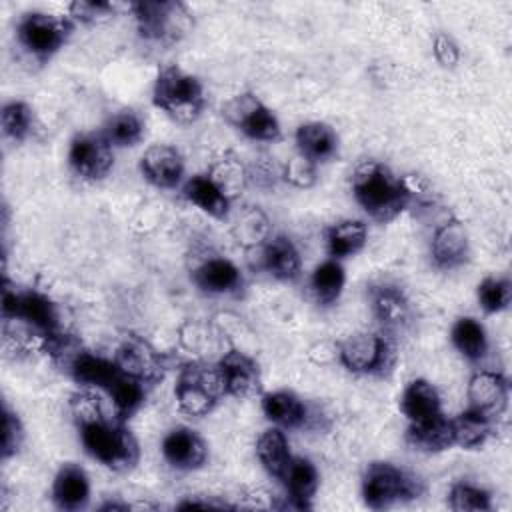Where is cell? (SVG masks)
Returning <instances> with one entry per match:
<instances>
[{"label":"cell","mask_w":512,"mask_h":512,"mask_svg":"<svg viewBox=\"0 0 512 512\" xmlns=\"http://www.w3.org/2000/svg\"><path fill=\"white\" fill-rule=\"evenodd\" d=\"M66 162L70 172L82 182H100L114 168V148L100 130L76 132L68 142Z\"/></svg>","instance_id":"cell-11"},{"label":"cell","mask_w":512,"mask_h":512,"mask_svg":"<svg viewBox=\"0 0 512 512\" xmlns=\"http://www.w3.org/2000/svg\"><path fill=\"white\" fill-rule=\"evenodd\" d=\"M116 14V4L112 2H96V0H76L68 6V16L70 20L78 26H90V24H100Z\"/></svg>","instance_id":"cell-39"},{"label":"cell","mask_w":512,"mask_h":512,"mask_svg":"<svg viewBox=\"0 0 512 512\" xmlns=\"http://www.w3.org/2000/svg\"><path fill=\"white\" fill-rule=\"evenodd\" d=\"M256 458L268 476L280 480L294 458L286 430L270 424L256 440Z\"/></svg>","instance_id":"cell-31"},{"label":"cell","mask_w":512,"mask_h":512,"mask_svg":"<svg viewBox=\"0 0 512 512\" xmlns=\"http://www.w3.org/2000/svg\"><path fill=\"white\" fill-rule=\"evenodd\" d=\"M340 366L354 376L384 378L394 370L398 352L386 332H354L336 344Z\"/></svg>","instance_id":"cell-6"},{"label":"cell","mask_w":512,"mask_h":512,"mask_svg":"<svg viewBox=\"0 0 512 512\" xmlns=\"http://www.w3.org/2000/svg\"><path fill=\"white\" fill-rule=\"evenodd\" d=\"M128 10L144 42L174 44L194 26L188 6L178 0H140L128 4Z\"/></svg>","instance_id":"cell-7"},{"label":"cell","mask_w":512,"mask_h":512,"mask_svg":"<svg viewBox=\"0 0 512 512\" xmlns=\"http://www.w3.org/2000/svg\"><path fill=\"white\" fill-rule=\"evenodd\" d=\"M450 424L454 446L462 450H478L492 438L496 420L466 406L462 412L450 418Z\"/></svg>","instance_id":"cell-32"},{"label":"cell","mask_w":512,"mask_h":512,"mask_svg":"<svg viewBox=\"0 0 512 512\" xmlns=\"http://www.w3.org/2000/svg\"><path fill=\"white\" fill-rule=\"evenodd\" d=\"M468 406L498 420L510 402V382L498 370L478 368L470 374L466 384Z\"/></svg>","instance_id":"cell-20"},{"label":"cell","mask_w":512,"mask_h":512,"mask_svg":"<svg viewBox=\"0 0 512 512\" xmlns=\"http://www.w3.org/2000/svg\"><path fill=\"white\" fill-rule=\"evenodd\" d=\"M150 386L142 380H136L120 370L116 380L110 384V388L104 392L112 404L114 414H118L122 420H130L146 402Z\"/></svg>","instance_id":"cell-34"},{"label":"cell","mask_w":512,"mask_h":512,"mask_svg":"<svg viewBox=\"0 0 512 512\" xmlns=\"http://www.w3.org/2000/svg\"><path fill=\"white\" fill-rule=\"evenodd\" d=\"M152 104L172 122L192 124L204 114L206 88L196 74L178 64H168L154 76Z\"/></svg>","instance_id":"cell-3"},{"label":"cell","mask_w":512,"mask_h":512,"mask_svg":"<svg viewBox=\"0 0 512 512\" xmlns=\"http://www.w3.org/2000/svg\"><path fill=\"white\" fill-rule=\"evenodd\" d=\"M404 440L410 448L424 454H438L454 446L450 418L442 412L422 422H408Z\"/></svg>","instance_id":"cell-27"},{"label":"cell","mask_w":512,"mask_h":512,"mask_svg":"<svg viewBox=\"0 0 512 512\" xmlns=\"http://www.w3.org/2000/svg\"><path fill=\"white\" fill-rule=\"evenodd\" d=\"M70 414L84 452L112 472H130L138 466L140 444L126 420L108 414L96 390L80 388L70 396Z\"/></svg>","instance_id":"cell-1"},{"label":"cell","mask_w":512,"mask_h":512,"mask_svg":"<svg viewBox=\"0 0 512 512\" xmlns=\"http://www.w3.org/2000/svg\"><path fill=\"white\" fill-rule=\"evenodd\" d=\"M370 312L380 324L382 332L394 334L412 322V302L402 286L394 282H378L368 290Z\"/></svg>","instance_id":"cell-19"},{"label":"cell","mask_w":512,"mask_h":512,"mask_svg":"<svg viewBox=\"0 0 512 512\" xmlns=\"http://www.w3.org/2000/svg\"><path fill=\"white\" fill-rule=\"evenodd\" d=\"M140 176L158 190H180L186 176V160L176 146L152 144L138 160Z\"/></svg>","instance_id":"cell-15"},{"label":"cell","mask_w":512,"mask_h":512,"mask_svg":"<svg viewBox=\"0 0 512 512\" xmlns=\"http://www.w3.org/2000/svg\"><path fill=\"white\" fill-rule=\"evenodd\" d=\"M398 408L408 422H422L442 414V396L430 380L414 378L404 386Z\"/></svg>","instance_id":"cell-28"},{"label":"cell","mask_w":512,"mask_h":512,"mask_svg":"<svg viewBox=\"0 0 512 512\" xmlns=\"http://www.w3.org/2000/svg\"><path fill=\"white\" fill-rule=\"evenodd\" d=\"M222 392L228 398L248 400L262 394V370L254 356L240 348H230L216 362Z\"/></svg>","instance_id":"cell-13"},{"label":"cell","mask_w":512,"mask_h":512,"mask_svg":"<svg viewBox=\"0 0 512 512\" xmlns=\"http://www.w3.org/2000/svg\"><path fill=\"white\" fill-rule=\"evenodd\" d=\"M476 302L486 314H502L512 304V280L508 276H484L476 286Z\"/></svg>","instance_id":"cell-37"},{"label":"cell","mask_w":512,"mask_h":512,"mask_svg":"<svg viewBox=\"0 0 512 512\" xmlns=\"http://www.w3.org/2000/svg\"><path fill=\"white\" fill-rule=\"evenodd\" d=\"M112 358L124 374L142 380L150 388L158 384L168 370L166 356L136 334H126L116 346Z\"/></svg>","instance_id":"cell-12"},{"label":"cell","mask_w":512,"mask_h":512,"mask_svg":"<svg viewBox=\"0 0 512 512\" xmlns=\"http://www.w3.org/2000/svg\"><path fill=\"white\" fill-rule=\"evenodd\" d=\"M102 136L116 148H134L146 136V120L140 112L132 108H122L112 112L100 126Z\"/></svg>","instance_id":"cell-33"},{"label":"cell","mask_w":512,"mask_h":512,"mask_svg":"<svg viewBox=\"0 0 512 512\" xmlns=\"http://www.w3.org/2000/svg\"><path fill=\"white\" fill-rule=\"evenodd\" d=\"M74 28L76 24L70 16H58L46 10H28L20 14L14 38L30 60L48 64L70 42Z\"/></svg>","instance_id":"cell-5"},{"label":"cell","mask_w":512,"mask_h":512,"mask_svg":"<svg viewBox=\"0 0 512 512\" xmlns=\"http://www.w3.org/2000/svg\"><path fill=\"white\" fill-rule=\"evenodd\" d=\"M450 344L470 364L482 362L490 350L488 332L474 316H460L454 320L450 328Z\"/></svg>","instance_id":"cell-30"},{"label":"cell","mask_w":512,"mask_h":512,"mask_svg":"<svg viewBox=\"0 0 512 512\" xmlns=\"http://www.w3.org/2000/svg\"><path fill=\"white\" fill-rule=\"evenodd\" d=\"M180 196L214 220H226L232 212V192L214 172H196L180 186Z\"/></svg>","instance_id":"cell-18"},{"label":"cell","mask_w":512,"mask_h":512,"mask_svg":"<svg viewBox=\"0 0 512 512\" xmlns=\"http://www.w3.org/2000/svg\"><path fill=\"white\" fill-rule=\"evenodd\" d=\"M350 190L364 214L378 224L394 222L414 196L408 180L380 160L360 162L352 172Z\"/></svg>","instance_id":"cell-2"},{"label":"cell","mask_w":512,"mask_h":512,"mask_svg":"<svg viewBox=\"0 0 512 512\" xmlns=\"http://www.w3.org/2000/svg\"><path fill=\"white\" fill-rule=\"evenodd\" d=\"M134 508L130 502H122V500H106L98 506L100 512H112V510H118V512H124V510H130Z\"/></svg>","instance_id":"cell-43"},{"label":"cell","mask_w":512,"mask_h":512,"mask_svg":"<svg viewBox=\"0 0 512 512\" xmlns=\"http://www.w3.org/2000/svg\"><path fill=\"white\" fill-rule=\"evenodd\" d=\"M260 408L264 418L282 430H304L312 426V408L302 396L292 390L278 388L260 394Z\"/></svg>","instance_id":"cell-21"},{"label":"cell","mask_w":512,"mask_h":512,"mask_svg":"<svg viewBox=\"0 0 512 512\" xmlns=\"http://www.w3.org/2000/svg\"><path fill=\"white\" fill-rule=\"evenodd\" d=\"M328 258L346 260L364 250L368 244V224L358 218H342L324 230Z\"/></svg>","instance_id":"cell-26"},{"label":"cell","mask_w":512,"mask_h":512,"mask_svg":"<svg viewBox=\"0 0 512 512\" xmlns=\"http://www.w3.org/2000/svg\"><path fill=\"white\" fill-rule=\"evenodd\" d=\"M222 118L236 132L254 142H276L282 138V124L276 112L254 92H238L222 104Z\"/></svg>","instance_id":"cell-10"},{"label":"cell","mask_w":512,"mask_h":512,"mask_svg":"<svg viewBox=\"0 0 512 512\" xmlns=\"http://www.w3.org/2000/svg\"><path fill=\"white\" fill-rule=\"evenodd\" d=\"M90 496L92 484L84 466L78 462L60 464L50 486L52 504L64 512H78L88 506Z\"/></svg>","instance_id":"cell-23"},{"label":"cell","mask_w":512,"mask_h":512,"mask_svg":"<svg viewBox=\"0 0 512 512\" xmlns=\"http://www.w3.org/2000/svg\"><path fill=\"white\" fill-rule=\"evenodd\" d=\"M0 128L2 136L14 144H22L32 138L36 130V112L30 102L12 98L0 108Z\"/></svg>","instance_id":"cell-35"},{"label":"cell","mask_w":512,"mask_h":512,"mask_svg":"<svg viewBox=\"0 0 512 512\" xmlns=\"http://www.w3.org/2000/svg\"><path fill=\"white\" fill-rule=\"evenodd\" d=\"M446 504L454 512H492L494 510L492 492L468 480H458L450 486Z\"/></svg>","instance_id":"cell-36"},{"label":"cell","mask_w":512,"mask_h":512,"mask_svg":"<svg viewBox=\"0 0 512 512\" xmlns=\"http://www.w3.org/2000/svg\"><path fill=\"white\" fill-rule=\"evenodd\" d=\"M160 452L164 462L178 472L202 470L210 458L208 442L190 426L170 428L160 442Z\"/></svg>","instance_id":"cell-16"},{"label":"cell","mask_w":512,"mask_h":512,"mask_svg":"<svg viewBox=\"0 0 512 512\" xmlns=\"http://www.w3.org/2000/svg\"><path fill=\"white\" fill-rule=\"evenodd\" d=\"M424 482L414 472L388 460L366 464L360 478V496L370 510H388L424 496Z\"/></svg>","instance_id":"cell-4"},{"label":"cell","mask_w":512,"mask_h":512,"mask_svg":"<svg viewBox=\"0 0 512 512\" xmlns=\"http://www.w3.org/2000/svg\"><path fill=\"white\" fill-rule=\"evenodd\" d=\"M294 144L296 154L306 158L308 162L320 166L332 162L340 152V138L338 132L322 120L302 122L294 130Z\"/></svg>","instance_id":"cell-24"},{"label":"cell","mask_w":512,"mask_h":512,"mask_svg":"<svg viewBox=\"0 0 512 512\" xmlns=\"http://www.w3.org/2000/svg\"><path fill=\"white\" fill-rule=\"evenodd\" d=\"M2 320L4 322H24L26 326L34 328L40 338L54 334L58 330H62L60 324V310L56 306V302L36 290V288H20L14 282H10V278L4 274V282H2Z\"/></svg>","instance_id":"cell-9"},{"label":"cell","mask_w":512,"mask_h":512,"mask_svg":"<svg viewBox=\"0 0 512 512\" xmlns=\"http://www.w3.org/2000/svg\"><path fill=\"white\" fill-rule=\"evenodd\" d=\"M26 440V428L22 424V418L14 408H10L8 402L2 404V460L8 462L10 458L18 456Z\"/></svg>","instance_id":"cell-38"},{"label":"cell","mask_w":512,"mask_h":512,"mask_svg":"<svg viewBox=\"0 0 512 512\" xmlns=\"http://www.w3.org/2000/svg\"><path fill=\"white\" fill-rule=\"evenodd\" d=\"M280 482L284 484L288 506L296 510H308L312 508L320 488V470L308 456L294 454Z\"/></svg>","instance_id":"cell-25"},{"label":"cell","mask_w":512,"mask_h":512,"mask_svg":"<svg viewBox=\"0 0 512 512\" xmlns=\"http://www.w3.org/2000/svg\"><path fill=\"white\" fill-rule=\"evenodd\" d=\"M190 282L206 296H240L246 290L242 268L220 254L204 256L190 270Z\"/></svg>","instance_id":"cell-14"},{"label":"cell","mask_w":512,"mask_h":512,"mask_svg":"<svg viewBox=\"0 0 512 512\" xmlns=\"http://www.w3.org/2000/svg\"><path fill=\"white\" fill-rule=\"evenodd\" d=\"M346 286V270L340 260L326 258L314 266L308 278V290L316 306L332 308L342 298Z\"/></svg>","instance_id":"cell-29"},{"label":"cell","mask_w":512,"mask_h":512,"mask_svg":"<svg viewBox=\"0 0 512 512\" xmlns=\"http://www.w3.org/2000/svg\"><path fill=\"white\" fill-rule=\"evenodd\" d=\"M432 54H434V60L438 62V66L444 68V70H454L460 64V58H462L460 44L448 32H436L434 34Z\"/></svg>","instance_id":"cell-41"},{"label":"cell","mask_w":512,"mask_h":512,"mask_svg":"<svg viewBox=\"0 0 512 512\" xmlns=\"http://www.w3.org/2000/svg\"><path fill=\"white\" fill-rule=\"evenodd\" d=\"M470 260V234L462 220L446 218L430 236V262L434 268L450 272Z\"/></svg>","instance_id":"cell-17"},{"label":"cell","mask_w":512,"mask_h":512,"mask_svg":"<svg viewBox=\"0 0 512 512\" xmlns=\"http://www.w3.org/2000/svg\"><path fill=\"white\" fill-rule=\"evenodd\" d=\"M316 172H318L316 164H312L306 158H302L300 154H296L292 160H288L284 164L280 176L294 188H310L316 182Z\"/></svg>","instance_id":"cell-40"},{"label":"cell","mask_w":512,"mask_h":512,"mask_svg":"<svg viewBox=\"0 0 512 512\" xmlns=\"http://www.w3.org/2000/svg\"><path fill=\"white\" fill-rule=\"evenodd\" d=\"M224 398L216 364L184 362L174 382V400L178 410L190 418H202L214 412Z\"/></svg>","instance_id":"cell-8"},{"label":"cell","mask_w":512,"mask_h":512,"mask_svg":"<svg viewBox=\"0 0 512 512\" xmlns=\"http://www.w3.org/2000/svg\"><path fill=\"white\" fill-rule=\"evenodd\" d=\"M260 266L270 278L292 284L302 276V254L288 234H268L260 244Z\"/></svg>","instance_id":"cell-22"},{"label":"cell","mask_w":512,"mask_h":512,"mask_svg":"<svg viewBox=\"0 0 512 512\" xmlns=\"http://www.w3.org/2000/svg\"><path fill=\"white\" fill-rule=\"evenodd\" d=\"M178 510H188V508H232L226 502H212V500H198V498H186L176 504Z\"/></svg>","instance_id":"cell-42"}]
</instances>
